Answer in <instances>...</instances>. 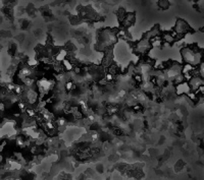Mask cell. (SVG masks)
Segmentation results:
<instances>
[{
	"label": "cell",
	"mask_w": 204,
	"mask_h": 180,
	"mask_svg": "<svg viewBox=\"0 0 204 180\" xmlns=\"http://www.w3.org/2000/svg\"><path fill=\"white\" fill-rule=\"evenodd\" d=\"M173 32H175L176 36V41H179V40H182L185 38V36L187 35V34L190 33V27H189V24L186 23L185 20H176V26L173 27Z\"/></svg>",
	"instance_id": "1"
},
{
	"label": "cell",
	"mask_w": 204,
	"mask_h": 180,
	"mask_svg": "<svg viewBox=\"0 0 204 180\" xmlns=\"http://www.w3.org/2000/svg\"><path fill=\"white\" fill-rule=\"evenodd\" d=\"M135 52L138 55H144L151 49V45L150 42H149V39L144 37L141 40H139L138 42L135 43Z\"/></svg>",
	"instance_id": "2"
},
{
	"label": "cell",
	"mask_w": 204,
	"mask_h": 180,
	"mask_svg": "<svg viewBox=\"0 0 204 180\" xmlns=\"http://www.w3.org/2000/svg\"><path fill=\"white\" fill-rule=\"evenodd\" d=\"M24 93H25V98L28 104H30V105H35L36 103H38L39 93L37 88H34L33 87L29 88L28 90H26V92H24Z\"/></svg>",
	"instance_id": "3"
},
{
	"label": "cell",
	"mask_w": 204,
	"mask_h": 180,
	"mask_svg": "<svg viewBox=\"0 0 204 180\" xmlns=\"http://www.w3.org/2000/svg\"><path fill=\"white\" fill-rule=\"evenodd\" d=\"M175 92L178 96H183V95H187L188 93H190L191 88L188 84V81H182L180 82V84L176 85Z\"/></svg>",
	"instance_id": "4"
},
{
	"label": "cell",
	"mask_w": 204,
	"mask_h": 180,
	"mask_svg": "<svg viewBox=\"0 0 204 180\" xmlns=\"http://www.w3.org/2000/svg\"><path fill=\"white\" fill-rule=\"evenodd\" d=\"M188 84L190 85V88L192 92H196V90L200 85H203V77H201L200 75H195L192 76L190 81H188Z\"/></svg>",
	"instance_id": "5"
},
{
	"label": "cell",
	"mask_w": 204,
	"mask_h": 180,
	"mask_svg": "<svg viewBox=\"0 0 204 180\" xmlns=\"http://www.w3.org/2000/svg\"><path fill=\"white\" fill-rule=\"evenodd\" d=\"M136 20V16H135V13H133V12H128L126 13V16H124V20L121 21V23H123V26L124 29H129L134 24Z\"/></svg>",
	"instance_id": "6"
},
{
	"label": "cell",
	"mask_w": 204,
	"mask_h": 180,
	"mask_svg": "<svg viewBox=\"0 0 204 180\" xmlns=\"http://www.w3.org/2000/svg\"><path fill=\"white\" fill-rule=\"evenodd\" d=\"M68 56H69V51L65 48H60L57 49L55 55L53 56V59L56 62H62L63 60L68 58Z\"/></svg>",
	"instance_id": "7"
},
{
	"label": "cell",
	"mask_w": 204,
	"mask_h": 180,
	"mask_svg": "<svg viewBox=\"0 0 204 180\" xmlns=\"http://www.w3.org/2000/svg\"><path fill=\"white\" fill-rule=\"evenodd\" d=\"M61 64H62L63 69H65V72H69V71H72V68H74V66H75V64L72 63V61L69 59V58H66V59L63 60L62 62H61Z\"/></svg>",
	"instance_id": "8"
},
{
	"label": "cell",
	"mask_w": 204,
	"mask_h": 180,
	"mask_svg": "<svg viewBox=\"0 0 204 180\" xmlns=\"http://www.w3.org/2000/svg\"><path fill=\"white\" fill-rule=\"evenodd\" d=\"M158 6L161 9H167L169 7V0H159L158 1Z\"/></svg>",
	"instance_id": "9"
},
{
	"label": "cell",
	"mask_w": 204,
	"mask_h": 180,
	"mask_svg": "<svg viewBox=\"0 0 204 180\" xmlns=\"http://www.w3.org/2000/svg\"><path fill=\"white\" fill-rule=\"evenodd\" d=\"M196 1H197V0H196Z\"/></svg>",
	"instance_id": "10"
}]
</instances>
